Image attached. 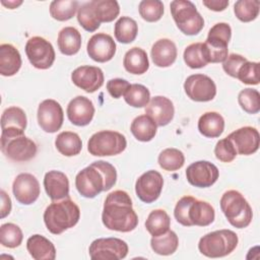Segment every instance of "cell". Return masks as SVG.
I'll use <instances>...</instances> for the list:
<instances>
[{"label":"cell","instance_id":"cell-1","mask_svg":"<svg viewBox=\"0 0 260 260\" xmlns=\"http://www.w3.org/2000/svg\"><path fill=\"white\" fill-rule=\"evenodd\" d=\"M102 220L107 229L122 233L131 232L137 226L138 216L132 207V200L127 192L116 190L107 196Z\"/></svg>","mask_w":260,"mask_h":260},{"label":"cell","instance_id":"cell-2","mask_svg":"<svg viewBox=\"0 0 260 260\" xmlns=\"http://www.w3.org/2000/svg\"><path fill=\"white\" fill-rule=\"evenodd\" d=\"M117 181V171L113 165L98 160L82 169L75 177V187L85 198H93L103 191L110 190Z\"/></svg>","mask_w":260,"mask_h":260},{"label":"cell","instance_id":"cell-3","mask_svg":"<svg viewBox=\"0 0 260 260\" xmlns=\"http://www.w3.org/2000/svg\"><path fill=\"white\" fill-rule=\"evenodd\" d=\"M80 209L69 197L53 201L44 212V222L48 231L60 235L73 228L79 220Z\"/></svg>","mask_w":260,"mask_h":260},{"label":"cell","instance_id":"cell-4","mask_svg":"<svg viewBox=\"0 0 260 260\" xmlns=\"http://www.w3.org/2000/svg\"><path fill=\"white\" fill-rule=\"evenodd\" d=\"M220 209L228 221L237 229L247 228L253 217L252 207L237 190H229L220 198Z\"/></svg>","mask_w":260,"mask_h":260},{"label":"cell","instance_id":"cell-5","mask_svg":"<svg viewBox=\"0 0 260 260\" xmlns=\"http://www.w3.org/2000/svg\"><path fill=\"white\" fill-rule=\"evenodd\" d=\"M238 236L231 230H218L203 236L198 243L199 252L209 258H219L231 254L238 246Z\"/></svg>","mask_w":260,"mask_h":260},{"label":"cell","instance_id":"cell-6","mask_svg":"<svg viewBox=\"0 0 260 260\" xmlns=\"http://www.w3.org/2000/svg\"><path fill=\"white\" fill-rule=\"evenodd\" d=\"M171 13L178 28L187 36H195L204 26V19L196 6L188 0H174L170 4Z\"/></svg>","mask_w":260,"mask_h":260},{"label":"cell","instance_id":"cell-7","mask_svg":"<svg viewBox=\"0 0 260 260\" xmlns=\"http://www.w3.org/2000/svg\"><path fill=\"white\" fill-rule=\"evenodd\" d=\"M232 37V28L225 22L215 23L208 31L203 43L208 63L223 62L228 57V45Z\"/></svg>","mask_w":260,"mask_h":260},{"label":"cell","instance_id":"cell-8","mask_svg":"<svg viewBox=\"0 0 260 260\" xmlns=\"http://www.w3.org/2000/svg\"><path fill=\"white\" fill-rule=\"evenodd\" d=\"M127 140L117 131L103 130L92 134L87 142V150L94 156L117 155L125 150Z\"/></svg>","mask_w":260,"mask_h":260},{"label":"cell","instance_id":"cell-9","mask_svg":"<svg viewBox=\"0 0 260 260\" xmlns=\"http://www.w3.org/2000/svg\"><path fill=\"white\" fill-rule=\"evenodd\" d=\"M88 253L92 260H120L127 256L128 245L118 238H100L90 244Z\"/></svg>","mask_w":260,"mask_h":260},{"label":"cell","instance_id":"cell-10","mask_svg":"<svg viewBox=\"0 0 260 260\" xmlns=\"http://www.w3.org/2000/svg\"><path fill=\"white\" fill-rule=\"evenodd\" d=\"M25 54L30 64L38 69L50 68L56 57L52 44L42 37H32L26 42Z\"/></svg>","mask_w":260,"mask_h":260},{"label":"cell","instance_id":"cell-11","mask_svg":"<svg viewBox=\"0 0 260 260\" xmlns=\"http://www.w3.org/2000/svg\"><path fill=\"white\" fill-rule=\"evenodd\" d=\"M1 151L15 161H26L37 154V145L24 135L15 137H1Z\"/></svg>","mask_w":260,"mask_h":260},{"label":"cell","instance_id":"cell-12","mask_svg":"<svg viewBox=\"0 0 260 260\" xmlns=\"http://www.w3.org/2000/svg\"><path fill=\"white\" fill-rule=\"evenodd\" d=\"M184 89L189 99L195 102H209L216 95L214 81L204 74H192L184 82Z\"/></svg>","mask_w":260,"mask_h":260},{"label":"cell","instance_id":"cell-13","mask_svg":"<svg viewBox=\"0 0 260 260\" xmlns=\"http://www.w3.org/2000/svg\"><path fill=\"white\" fill-rule=\"evenodd\" d=\"M39 126L47 133L57 132L63 124L64 113L61 105L52 99L43 101L38 108Z\"/></svg>","mask_w":260,"mask_h":260},{"label":"cell","instance_id":"cell-14","mask_svg":"<svg viewBox=\"0 0 260 260\" xmlns=\"http://www.w3.org/2000/svg\"><path fill=\"white\" fill-rule=\"evenodd\" d=\"M162 186V176L157 171L149 170L137 179L135 183V192L142 202L151 203L159 197Z\"/></svg>","mask_w":260,"mask_h":260},{"label":"cell","instance_id":"cell-15","mask_svg":"<svg viewBox=\"0 0 260 260\" xmlns=\"http://www.w3.org/2000/svg\"><path fill=\"white\" fill-rule=\"evenodd\" d=\"M219 171L215 165L207 160H198L191 164L186 170L187 181L195 187L207 188L218 179Z\"/></svg>","mask_w":260,"mask_h":260},{"label":"cell","instance_id":"cell-16","mask_svg":"<svg viewBox=\"0 0 260 260\" xmlns=\"http://www.w3.org/2000/svg\"><path fill=\"white\" fill-rule=\"evenodd\" d=\"M12 192L19 203L29 205L36 202L40 196V183L34 175L21 173L13 181Z\"/></svg>","mask_w":260,"mask_h":260},{"label":"cell","instance_id":"cell-17","mask_svg":"<svg viewBox=\"0 0 260 260\" xmlns=\"http://www.w3.org/2000/svg\"><path fill=\"white\" fill-rule=\"evenodd\" d=\"M86 51L93 61L105 63L115 56L116 43L108 34H94L87 42Z\"/></svg>","mask_w":260,"mask_h":260},{"label":"cell","instance_id":"cell-18","mask_svg":"<svg viewBox=\"0 0 260 260\" xmlns=\"http://www.w3.org/2000/svg\"><path fill=\"white\" fill-rule=\"evenodd\" d=\"M71 80L77 87L91 93L104 84V73L100 67L83 65L73 70Z\"/></svg>","mask_w":260,"mask_h":260},{"label":"cell","instance_id":"cell-19","mask_svg":"<svg viewBox=\"0 0 260 260\" xmlns=\"http://www.w3.org/2000/svg\"><path fill=\"white\" fill-rule=\"evenodd\" d=\"M228 138L233 142L238 154L250 155L255 153L259 148V132L251 126H245L235 130Z\"/></svg>","mask_w":260,"mask_h":260},{"label":"cell","instance_id":"cell-20","mask_svg":"<svg viewBox=\"0 0 260 260\" xmlns=\"http://www.w3.org/2000/svg\"><path fill=\"white\" fill-rule=\"evenodd\" d=\"M27 119L24 111L18 107H9L1 116V137H15L23 135Z\"/></svg>","mask_w":260,"mask_h":260},{"label":"cell","instance_id":"cell-21","mask_svg":"<svg viewBox=\"0 0 260 260\" xmlns=\"http://www.w3.org/2000/svg\"><path fill=\"white\" fill-rule=\"evenodd\" d=\"M94 111V106L88 98L78 95L69 102L66 112L69 121L73 125L86 126L91 122Z\"/></svg>","mask_w":260,"mask_h":260},{"label":"cell","instance_id":"cell-22","mask_svg":"<svg viewBox=\"0 0 260 260\" xmlns=\"http://www.w3.org/2000/svg\"><path fill=\"white\" fill-rule=\"evenodd\" d=\"M173 102L162 95L153 96L145 108V115L149 116L157 126L168 125L174 118Z\"/></svg>","mask_w":260,"mask_h":260},{"label":"cell","instance_id":"cell-23","mask_svg":"<svg viewBox=\"0 0 260 260\" xmlns=\"http://www.w3.org/2000/svg\"><path fill=\"white\" fill-rule=\"evenodd\" d=\"M46 193L52 201L69 197V181L67 176L60 171H49L44 178Z\"/></svg>","mask_w":260,"mask_h":260},{"label":"cell","instance_id":"cell-24","mask_svg":"<svg viewBox=\"0 0 260 260\" xmlns=\"http://www.w3.org/2000/svg\"><path fill=\"white\" fill-rule=\"evenodd\" d=\"M177 47L170 39H160L151 47V58L155 66L169 67L177 58Z\"/></svg>","mask_w":260,"mask_h":260},{"label":"cell","instance_id":"cell-25","mask_svg":"<svg viewBox=\"0 0 260 260\" xmlns=\"http://www.w3.org/2000/svg\"><path fill=\"white\" fill-rule=\"evenodd\" d=\"M26 249L35 260H54L56 249L54 244L42 235H32L26 241Z\"/></svg>","mask_w":260,"mask_h":260},{"label":"cell","instance_id":"cell-26","mask_svg":"<svg viewBox=\"0 0 260 260\" xmlns=\"http://www.w3.org/2000/svg\"><path fill=\"white\" fill-rule=\"evenodd\" d=\"M215 217L214 208L206 201L194 199L188 209V219L190 225L206 226L213 222Z\"/></svg>","mask_w":260,"mask_h":260},{"label":"cell","instance_id":"cell-27","mask_svg":"<svg viewBox=\"0 0 260 260\" xmlns=\"http://www.w3.org/2000/svg\"><path fill=\"white\" fill-rule=\"evenodd\" d=\"M21 67V56L18 50L10 44L0 46V74L3 76H12L18 72Z\"/></svg>","mask_w":260,"mask_h":260},{"label":"cell","instance_id":"cell-28","mask_svg":"<svg viewBox=\"0 0 260 260\" xmlns=\"http://www.w3.org/2000/svg\"><path fill=\"white\" fill-rule=\"evenodd\" d=\"M123 65L126 71L131 74L140 75L145 73L149 68V61L146 52L138 47L131 48L124 56Z\"/></svg>","mask_w":260,"mask_h":260},{"label":"cell","instance_id":"cell-29","mask_svg":"<svg viewBox=\"0 0 260 260\" xmlns=\"http://www.w3.org/2000/svg\"><path fill=\"white\" fill-rule=\"evenodd\" d=\"M223 129L224 120L217 112H206L198 120V130L205 137H219Z\"/></svg>","mask_w":260,"mask_h":260},{"label":"cell","instance_id":"cell-30","mask_svg":"<svg viewBox=\"0 0 260 260\" xmlns=\"http://www.w3.org/2000/svg\"><path fill=\"white\" fill-rule=\"evenodd\" d=\"M58 48L66 56H72L78 53L81 47V35L73 26H66L58 34Z\"/></svg>","mask_w":260,"mask_h":260},{"label":"cell","instance_id":"cell-31","mask_svg":"<svg viewBox=\"0 0 260 260\" xmlns=\"http://www.w3.org/2000/svg\"><path fill=\"white\" fill-rule=\"evenodd\" d=\"M156 128L157 125L155 122L147 115H140L136 117L130 126L133 136L142 142L152 140L156 134Z\"/></svg>","mask_w":260,"mask_h":260},{"label":"cell","instance_id":"cell-32","mask_svg":"<svg viewBox=\"0 0 260 260\" xmlns=\"http://www.w3.org/2000/svg\"><path fill=\"white\" fill-rule=\"evenodd\" d=\"M55 146L61 154L65 156H73L81 151L82 141L77 133L63 131L57 135Z\"/></svg>","mask_w":260,"mask_h":260},{"label":"cell","instance_id":"cell-33","mask_svg":"<svg viewBox=\"0 0 260 260\" xmlns=\"http://www.w3.org/2000/svg\"><path fill=\"white\" fill-rule=\"evenodd\" d=\"M171 218L164 209L152 210L145 220V228L152 237L160 236L170 230Z\"/></svg>","mask_w":260,"mask_h":260},{"label":"cell","instance_id":"cell-34","mask_svg":"<svg viewBox=\"0 0 260 260\" xmlns=\"http://www.w3.org/2000/svg\"><path fill=\"white\" fill-rule=\"evenodd\" d=\"M151 249L158 255L168 256L176 252L179 246V239L175 232L168 231L167 233L152 237L150 240Z\"/></svg>","mask_w":260,"mask_h":260},{"label":"cell","instance_id":"cell-35","mask_svg":"<svg viewBox=\"0 0 260 260\" xmlns=\"http://www.w3.org/2000/svg\"><path fill=\"white\" fill-rule=\"evenodd\" d=\"M137 32H138L137 22L131 17L122 16L115 23V28H114L115 38L118 42L122 44L132 43L136 39Z\"/></svg>","mask_w":260,"mask_h":260},{"label":"cell","instance_id":"cell-36","mask_svg":"<svg viewBox=\"0 0 260 260\" xmlns=\"http://www.w3.org/2000/svg\"><path fill=\"white\" fill-rule=\"evenodd\" d=\"M90 4L100 23L111 22L120 13V6L116 0H92Z\"/></svg>","mask_w":260,"mask_h":260},{"label":"cell","instance_id":"cell-37","mask_svg":"<svg viewBox=\"0 0 260 260\" xmlns=\"http://www.w3.org/2000/svg\"><path fill=\"white\" fill-rule=\"evenodd\" d=\"M78 5L76 0H55L50 4V14L58 21H66L74 16Z\"/></svg>","mask_w":260,"mask_h":260},{"label":"cell","instance_id":"cell-38","mask_svg":"<svg viewBox=\"0 0 260 260\" xmlns=\"http://www.w3.org/2000/svg\"><path fill=\"white\" fill-rule=\"evenodd\" d=\"M158 165L165 171L173 172L181 169L185 162L184 153L174 147L164 149L157 158Z\"/></svg>","mask_w":260,"mask_h":260},{"label":"cell","instance_id":"cell-39","mask_svg":"<svg viewBox=\"0 0 260 260\" xmlns=\"http://www.w3.org/2000/svg\"><path fill=\"white\" fill-rule=\"evenodd\" d=\"M124 100L133 108H143L147 106L150 101V92L146 86L134 83L131 84L125 92Z\"/></svg>","mask_w":260,"mask_h":260},{"label":"cell","instance_id":"cell-40","mask_svg":"<svg viewBox=\"0 0 260 260\" xmlns=\"http://www.w3.org/2000/svg\"><path fill=\"white\" fill-rule=\"evenodd\" d=\"M184 61L192 69H198L208 64L203 43H194L186 47L183 55Z\"/></svg>","mask_w":260,"mask_h":260},{"label":"cell","instance_id":"cell-41","mask_svg":"<svg viewBox=\"0 0 260 260\" xmlns=\"http://www.w3.org/2000/svg\"><path fill=\"white\" fill-rule=\"evenodd\" d=\"M259 0H239L234 5V12L237 18L243 22H250L259 14Z\"/></svg>","mask_w":260,"mask_h":260},{"label":"cell","instance_id":"cell-42","mask_svg":"<svg viewBox=\"0 0 260 260\" xmlns=\"http://www.w3.org/2000/svg\"><path fill=\"white\" fill-rule=\"evenodd\" d=\"M23 239V234L17 224L7 222L0 228V242L7 248L18 247Z\"/></svg>","mask_w":260,"mask_h":260},{"label":"cell","instance_id":"cell-43","mask_svg":"<svg viewBox=\"0 0 260 260\" xmlns=\"http://www.w3.org/2000/svg\"><path fill=\"white\" fill-rule=\"evenodd\" d=\"M238 103L248 114H257L260 111V93L254 88H244L238 94Z\"/></svg>","mask_w":260,"mask_h":260},{"label":"cell","instance_id":"cell-44","mask_svg":"<svg viewBox=\"0 0 260 260\" xmlns=\"http://www.w3.org/2000/svg\"><path fill=\"white\" fill-rule=\"evenodd\" d=\"M140 16L148 21L155 22L164 14V4L159 0H142L138 6Z\"/></svg>","mask_w":260,"mask_h":260},{"label":"cell","instance_id":"cell-45","mask_svg":"<svg viewBox=\"0 0 260 260\" xmlns=\"http://www.w3.org/2000/svg\"><path fill=\"white\" fill-rule=\"evenodd\" d=\"M77 20L79 22V24L87 31L89 32H93L95 31L101 23L99 22V20L96 19L92 6L89 2H86L84 4H82L77 11Z\"/></svg>","mask_w":260,"mask_h":260},{"label":"cell","instance_id":"cell-46","mask_svg":"<svg viewBox=\"0 0 260 260\" xmlns=\"http://www.w3.org/2000/svg\"><path fill=\"white\" fill-rule=\"evenodd\" d=\"M237 78L245 84L256 85L259 83V63L246 61L239 69Z\"/></svg>","mask_w":260,"mask_h":260},{"label":"cell","instance_id":"cell-47","mask_svg":"<svg viewBox=\"0 0 260 260\" xmlns=\"http://www.w3.org/2000/svg\"><path fill=\"white\" fill-rule=\"evenodd\" d=\"M214 154L218 160L222 162H231L236 158L238 153L233 142L225 137L217 141L214 147Z\"/></svg>","mask_w":260,"mask_h":260},{"label":"cell","instance_id":"cell-48","mask_svg":"<svg viewBox=\"0 0 260 260\" xmlns=\"http://www.w3.org/2000/svg\"><path fill=\"white\" fill-rule=\"evenodd\" d=\"M195 198L193 196H184L176 204L174 209V216L176 220L185 226H191L188 219V209Z\"/></svg>","mask_w":260,"mask_h":260},{"label":"cell","instance_id":"cell-49","mask_svg":"<svg viewBox=\"0 0 260 260\" xmlns=\"http://www.w3.org/2000/svg\"><path fill=\"white\" fill-rule=\"evenodd\" d=\"M246 61H248L246 59V57H244L240 54H231L222 62V68L226 74H229L232 77L237 78V74H238L240 67Z\"/></svg>","mask_w":260,"mask_h":260},{"label":"cell","instance_id":"cell-50","mask_svg":"<svg viewBox=\"0 0 260 260\" xmlns=\"http://www.w3.org/2000/svg\"><path fill=\"white\" fill-rule=\"evenodd\" d=\"M131 84L122 78H113L107 82V89L114 99H119L125 94Z\"/></svg>","mask_w":260,"mask_h":260},{"label":"cell","instance_id":"cell-51","mask_svg":"<svg viewBox=\"0 0 260 260\" xmlns=\"http://www.w3.org/2000/svg\"><path fill=\"white\" fill-rule=\"evenodd\" d=\"M1 196V209H0V217L4 218L6 217L10 211H11V199L7 195V193L4 190L0 191Z\"/></svg>","mask_w":260,"mask_h":260},{"label":"cell","instance_id":"cell-52","mask_svg":"<svg viewBox=\"0 0 260 260\" xmlns=\"http://www.w3.org/2000/svg\"><path fill=\"white\" fill-rule=\"evenodd\" d=\"M203 5L206 6L208 9L213 11H222L229 6L228 0H204Z\"/></svg>","mask_w":260,"mask_h":260},{"label":"cell","instance_id":"cell-53","mask_svg":"<svg viewBox=\"0 0 260 260\" xmlns=\"http://www.w3.org/2000/svg\"><path fill=\"white\" fill-rule=\"evenodd\" d=\"M2 5L7 7L8 9H14V8H17L18 6H20L22 4V1L21 0H12V1H4L2 0L1 1Z\"/></svg>","mask_w":260,"mask_h":260}]
</instances>
